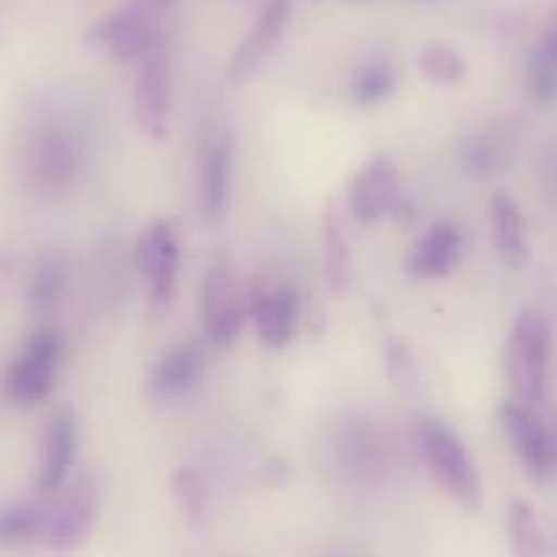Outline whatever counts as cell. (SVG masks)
I'll return each mask as SVG.
<instances>
[{
    "label": "cell",
    "instance_id": "9",
    "mask_svg": "<svg viewBox=\"0 0 557 557\" xmlns=\"http://www.w3.org/2000/svg\"><path fill=\"white\" fill-rule=\"evenodd\" d=\"M136 261L145 275L147 288L156 305H166L174 294L180 272V243L177 232L169 221H156L141 232L136 245Z\"/></svg>",
    "mask_w": 557,
    "mask_h": 557
},
{
    "label": "cell",
    "instance_id": "18",
    "mask_svg": "<svg viewBox=\"0 0 557 557\" xmlns=\"http://www.w3.org/2000/svg\"><path fill=\"white\" fill-rule=\"evenodd\" d=\"M69 281V267L58 253H47L33 270L30 283H27V310L33 315H49L60 305Z\"/></svg>",
    "mask_w": 557,
    "mask_h": 557
},
{
    "label": "cell",
    "instance_id": "3",
    "mask_svg": "<svg viewBox=\"0 0 557 557\" xmlns=\"http://www.w3.org/2000/svg\"><path fill=\"white\" fill-rule=\"evenodd\" d=\"M348 210L364 226L379 223L386 215L397 218V221L413 218V205L403 190L400 172L389 156H375L373 161L364 163L362 172L351 183Z\"/></svg>",
    "mask_w": 557,
    "mask_h": 557
},
{
    "label": "cell",
    "instance_id": "22",
    "mask_svg": "<svg viewBox=\"0 0 557 557\" xmlns=\"http://www.w3.org/2000/svg\"><path fill=\"white\" fill-rule=\"evenodd\" d=\"M49 509L38 504H14L0 511V544H25L47 531Z\"/></svg>",
    "mask_w": 557,
    "mask_h": 557
},
{
    "label": "cell",
    "instance_id": "29",
    "mask_svg": "<svg viewBox=\"0 0 557 557\" xmlns=\"http://www.w3.org/2000/svg\"><path fill=\"white\" fill-rule=\"evenodd\" d=\"M5 272H9V259L0 253V292H3V283H5Z\"/></svg>",
    "mask_w": 557,
    "mask_h": 557
},
{
    "label": "cell",
    "instance_id": "16",
    "mask_svg": "<svg viewBox=\"0 0 557 557\" xmlns=\"http://www.w3.org/2000/svg\"><path fill=\"white\" fill-rule=\"evenodd\" d=\"M490 223H493V243L498 256L509 267H522L528 261L525 218L520 205L509 194L498 190L490 199Z\"/></svg>",
    "mask_w": 557,
    "mask_h": 557
},
{
    "label": "cell",
    "instance_id": "23",
    "mask_svg": "<svg viewBox=\"0 0 557 557\" xmlns=\"http://www.w3.org/2000/svg\"><path fill=\"white\" fill-rule=\"evenodd\" d=\"M174 500H177L180 511H183L188 528H201L207 520V487L201 476L190 468H180L172 479Z\"/></svg>",
    "mask_w": 557,
    "mask_h": 557
},
{
    "label": "cell",
    "instance_id": "12",
    "mask_svg": "<svg viewBox=\"0 0 557 557\" xmlns=\"http://www.w3.org/2000/svg\"><path fill=\"white\" fill-rule=\"evenodd\" d=\"M250 319L261 346L286 348L297 335L299 297L292 288H259L250 302Z\"/></svg>",
    "mask_w": 557,
    "mask_h": 557
},
{
    "label": "cell",
    "instance_id": "2",
    "mask_svg": "<svg viewBox=\"0 0 557 557\" xmlns=\"http://www.w3.org/2000/svg\"><path fill=\"white\" fill-rule=\"evenodd\" d=\"M419 444H422L424 460H428L430 471L438 479L441 487L462 509L476 511L482 506V482H479V471L460 435L441 419H422L419 422Z\"/></svg>",
    "mask_w": 557,
    "mask_h": 557
},
{
    "label": "cell",
    "instance_id": "27",
    "mask_svg": "<svg viewBox=\"0 0 557 557\" xmlns=\"http://www.w3.org/2000/svg\"><path fill=\"white\" fill-rule=\"evenodd\" d=\"M462 161H466V166L476 174L495 172L500 163V147L490 139H473L468 141L466 150H462Z\"/></svg>",
    "mask_w": 557,
    "mask_h": 557
},
{
    "label": "cell",
    "instance_id": "15",
    "mask_svg": "<svg viewBox=\"0 0 557 557\" xmlns=\"http://www.w3.org/2000/svg\"><path fill=\"white\" fill-rule=\"evenodd\" d=\"M76 444H79V424L71 411L58 413L49 422L44 435L41 468H38V493H58L69 479L71 466L76 460Z\"/></svg>",
    "mask_w": 557,
    "mask_h": 557
},
{
    "label": "cell",
    "instance_id": "14",
    "mask_svg": "<svg viewBox=\"0 0 557 557\" xmlns=\"http://www.w3.org/2000/svg\"><path fill=\"white\" fill-rule=\"evenodd\" d=\"M98 511V498L90 487H76L60 500L54 509H49L47 520V536L49 547L52 549H74L79 547L87 539V533L92 531V522H96Z\"/></svg>",
    "mask_w": 557,
    "mask_h": 557
},
{
    "label": "cell",
    "instance_id": "13",
    "mask_svg": "<svg viewBox=\"0 0 557 557\" xmlns=\"http://www.w3.org/2000/svg\"><path fill=\"white\" fill-rule=\"evenodd\" d=\"M201 373H205V348L194 341L180 343L158 359L150 379H147V392L156 400H174V397L194 389Z\"/></svg>",
    "mask_w": 557,
    "mask_h": 557
},
{
    "label": "cell",
    "instance_id": "19",
    "mask_svg": "<svg viewBox=\"0 0 557 557\" xmlns=\"http://www.w3.org/2000/svg\"><path fill=\"white\" fill-rule=\"evenodd\" d=\"M71 166H74V152L58 131L41 134L38 141H33L30 169L41 185H63L69 180Z\"/></svg>",
    "mask_w": 557,
    "mask_h": 557
},
{
    "label": "cell",
    "instance_id": "8",
    "mask_svg": "<svg viewBox=\"0 0 557 557\" xmlns=\"http://www.w3.org/2000/svg\"><path fill=\"white\" fill-rule=\"evenodd\" d=\"M150 5H123V9L112 11L103 20H98L96 25L87 30V41L101 44L107 47L120 63H128V60L147 58L152 49L158 47L156 25L150 22L147 14Z\"/></svg>",
    "mask_w": 557,
    "mask_h": 557
},
{
    "label": "cell",
    "instance_id": "26",
    "mask_svg": "<svg viewBox=\"0 0 557 557\" xmlns=\"http://www.w3.org/2000/svg\"><path fill=\"white\" fill-rule=\"evenodd\" d=\"M528 90L539 103L557 101V60L549 58L542 47L533 52L528 63Z\"/></svg>",
    "mask_w": 557,
    "mask_h": 557
},
{
    "label": "cell",
    "instance_id": "7",
    "mask_svg": "<svg viewBox=\"0 0 557 557\" xmlns=\"http://www.w3.org/2000/svg\"><path fill=\"white\" fill-rule=\"evenodd\" d=\"M243 321L245 308L239 302L232 270L218 261L207 270L205 286H201V324H205L207 341L215 348L232 346L243 330Z\"/></svg>",
    "mask_w": 557,
    "mask_h": 557
},
{
    "label": "cell",
    "instance_id": "28",
    "mask_svg": "<svg viewBox=\"0 0 557 557\" xmlns=\"http://www.w3.org/2000/svg\"><path fill=\"white\" fill-rule=\"evenodd\" d=\"M542 49H544V52L549 54V58L557 60V20H555V25L549 27V33H547V36H544V41H542Z\"/></svg>",
    "mask_w": 557,
    "mask_h": 557
},
{
    "label": "cell",
    "instance_id": "20",
    "mask_svg": "<svg viewBox=\"0 0 557 557\" xmlns=\"http://www.w3.org/2000/svg\"><path fill=\"white\" fill-rule=\"evenodd\" d=\"M506 531H509L511 549L517 555L536 557L547 553V539H544V528L539 522L536 509L528 500H511L506 509Z\"/></svg>",
    "mask_w": 557,
    "mask_h": 557
},
{
    "label": "cell",
    "instance_id": "17",
    "mask_svg": "<svg viewBox=\"0 0 557 557\" xmlns=\"http://www.w3.org/2000/svg\"><path fill=\"white\" fill-rule=\"evenodd\" d=\"M228 188H232V145L226 139H215L201 169V205L210 221H218L226 210Z\"/></svg>",
    "mask_w": 557,
    "mask_h": 557
},
{
    "label": "cell",
    "instance_id": "25",
    "mask_svg": "<svg viewBox=\"0 0 557 557\" xmlns=\"http://www.w3.org/2000/svg\"><path fill=\"white\" fill-rule=\"evenodd\" d=\"M395 85H397V76L392 65L370 63L354 76L351 92L354 98H357V103H362V107H373V103L386 101V98L395 92Z\"/></svg>",
    "mask_w": 557,
    "mask_h": 557
},
{
    "label": "cell",
    "instance_id": "1",
    "mask_svg": "<svg viewBox=\"0 0 557 557\" xmlns=\"http://www.w3.org/2000/svg\"><path fill=\"white\" fill-rule=\"evenodd\" d=\"M553 332L542 310H522L511 326L504 351V370L511 389L525 403H542L547 392Z\"/></svg>",
    "mask_w": 557,
    "mask_h": 557
},
{
    "label": "cell",
    "instance_id": "21",
    "mask_svg": "<svg viewBox=\"0 0 557 557\" xmlns=\"http://www.w3.org/2000/svg\"><path fill=\"white\" fill-rule=\"evenodd\" d=\"M417 63H419V74H422L430 85L455 87V85H462L468 76V65L466 60H462V54L444 41L424 44Z\"/></svg>",
    "mask_w": 557,
    "mask_h": 557
},
{
    "label": "cell",
    "instance_id": "30",
    "mask_svg": "<svg viewBox=\"0 0 557 557\" xmlns=\"http://www.w3.org/2000/svg\"><path fill=\"white\" fill-rule=\"evenodd\" d=\"M147 5H150V9H156V11H161V9H169V5L174 3V0H145Z\"/></svg>",
    "mask_w": 557,
    "mask_h": 557
},
{
    "label": "cell",
    "instance_id": "24",
    "mask_svg": "<svg viewBox=\"0 0 557 557\" xmlns=\"http://www.w3.org/2000/svg\"><path fill=\"white\" fill-rule=\"evenodd\" d=\"M324 248H326V270H330L332 288L337 294L348 288V277H351V259H348L346 234H343L341 221L335 212L326 215L324 223Z\"/></svg>",
    "mask_w": 557,
    "mask_h": 557
},
{
    "label": "cell",
    "instance_id": "10",
    "mask_svg": "<svg viewBox=\"0 0 557 557\" xmlns=\"http://www.w3.org/2000/svg\"><path fill=\"white\" fill-rule=\"evenodd\" d=\"M288 20H292V0H270L250 27L243 47L234 52L232 63H228V79L245 82L248 76H253L281 44Z\"/></svg>",
    "mask_w": 557,
    "mask_h": 557
},
{
    "label": "cell",
    "instance_id": "5",
    "mask_svg": "<svg viewBox=\"0 0 557 557\" xmlns=\"http://www.w3.org/2000/svg\"><path fill=\"white\" fill-rule=\"evenodd\" d=\"M531 406L525 400L500 403V422L522 466L536 479H547L557 468V438Z\"/></svg>",
    "mask_w": 557,
    "mask_h": 557
},
{
    "label": "cell",
    "instance_id": "11",
    "mask_svg": "<svg viewBox=\"0 0 557 557\" xmlns=\"http://www.w3.org/2000/svg\"><path fill=\"white\" fill-rule=\"evenodd\" d=\"M462 250V232L457 223L441 221L417 239L406 256V275L413 281H441L455 270Z\"/></svg>",
    "mask_w": 557,
    "mask_h": 557
},
{
    "label": "cell",
    "instance_id": "6",
    "mask_svg": "<svg viewBox=\"0 0 557 557\" xmlns=\"http://www.w3.org/2000/svg\"><path fill=\"white\" fill-rule=\"evenodd\" d=\"M172 109V74L158 49L141 58V69L134 85V125L145 139L161 141L169 134Z\"/></svg>",
    "mask_w": 557,
    "mask_h": 557
},
{
    "label": "cell",
    "instance_id": "4",
    "mask_svg": "<svg viewBox=\"0 0 557 557\" xmlns=\"http://www.w3.org/2000/svg\"><path fill=\"white\" fill-rule=\"evenodd\" d=\"M63 359V335L54 326L33 332L5 375V395L20 406L41 403L52 392Z\"/></svg>",
    "mask_w": 557,
    "mask_h": 557
}]
</instances>
